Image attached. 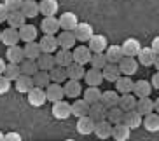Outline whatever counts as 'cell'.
<instances>
[{
  "mask_svg": "<svg viewBox=\"0 0 159 141\" xmlns=\"http://www.w3.org/2000/svg\"><path fill=\"white\" fill-rule=\"evenodd\" d=\"M117 68H119V71H121V75L124 77H133L138 71V63H136L135 58H122L121 61L117 63Z\"/></svg>",
  "mask_w": 159,
  "mask_h": 141,
  "instance_id": "cell-1",
  "label": "cell"
},
{
  "mask_svg": "<svg viewBox=\"0 0 159 141\" xmlns=\"http://www.w3.org/2000/svg\"><path fill=\"white\" fill-rule=\"evenodd\" d=\"M72 33H74V37L77 42H88L89 38L93 37V26L89 23H77V26H75L74 30H72Z\"/></svg>",
  "mask_w": 159,
  "mask_h": 141,
  "instance_id": "cell-2",
  "label": "cell"
},
{
  "mask_svg": "<svg viewBox=\"0 0 159 141\" xmlns=\"http://www.w3.org/2000/svg\"><path fill=\"white\" fill-rule=\"evenodd\" d=\"M140 49H142V44L138 38H126L121 44V51L126 58H136V54H138Z\"/></svg>",
  "mask_w": 159,
  "mask_h": 141,
  "instance_id": "cell-3",
  "label": "cell"
},
{
  "mask_svg": "<svg viewBox=\"0 0 159 141\" xmlns=\"http://www.w3.org/2000/svg\"><path fill=\"white\" fill-rule=\"evenodd\" d=\"M44 94H46V101H51V103H56V101H61L65 98L63 94V85L61 84H49L44 89Z\"/></svg>",
  "mask_w": 159,
  "mask_h": 141,
  "instance_id": "cell-4",
  "label": "cell"
},
{
  "mask_svg": "<svg viewBox=\"0 0 159 141\" xmlns=\"http://www.w3.org/2000/svg\"><path fill=\"white\" fill-rule=\"evenodd\" d=\"M52 117L58 118V120H66L68 117H72L70 103H66V101H63V99L52 103Z\"/></svg>",
  "mask_w": 159,
  "mask_h": 141,
  "instance_id": "cell-5",
  "label": "cell"
},
{
  "mask_svg": "<svg viewBox=\"0 0 159 141\" xmlns=\"http://www.w3.org/2000/svg\"><path fill=\"white\" fill-rule=\"evenodd\" d=\"M91 54H93V52L88 49V45H77V47H74V51H72V59H74V63L84 66L86 63H89Z\"/></svg>",
  "mask_w": 159,
  "mask_h": 141,
  "instance_id": "cell-6",
  "label": "cell"
},
{
  "mask_svg": "<svg viewBox=\"0 0 159 141\" xmlns=\"http://www.w3.org/2000/svg\"><path fill=\"white\" fill-rule=\"evenodd\" d=\"M150 92H152V87L147 80H136L133 82V89H131V94L135 96L136 99H142V98H149Z\"/></svg>",
  "mask_w": 159,
  "mask_h": 141,
  "instance_id": "cell-7",
  "label": "cell"
},
{
  "mask_svg": "<svg viewBox=\"0 0 159 141\" xmlns=\"http://www.w3.org/2000/svg\"><path fill=\"white\" fill-rule=\"evenodd\" d=\"M88 42H89L88 49L93 52V54H102V52H105V49H107V45H108L107 37H103V35H93Z\"/></svg>",
  "mask_w": 159,
  "mask_h": 141,
  "instance_id": "cell-8",
  "label": "cell"
},
{
  "mask_svg": "<svg viewBox=\"0 0 159 141\" xmlns=\"http://www.w3.org/2000/svg\"><path fill=\"white\" fill-rule=\"evenodd\" d=\"M77 23H79V19H77V16L74 14V12H63V14L58 18V24H60L61 30H65V32H72V30L77 26Z\"/></svg>",
  "mask_w": 159,
  "mask_h": 141,
  "instance_id": "cell-9",
  "label": "cell"
},
{
  "mask_svg": "<svg viewBox=\"0 0 159 141\" xmlns=\"http://www.w3.org/2000/svg\"><path fill=\"white\" fill-rule=\"evenodd\" d=\"M40 52L42 54H52L58 51V42H56V35H44L39 42Z\"/></svg>",
  "mask_w": 159,
  "mask_h": 141,
  "instance_id": "cell-10",
  "label": "cell"
},
{
  "mask_svg": "<svg viewBox=\"0 0 159 141\" xmlns=\"http://www.w3.org/2000/svg\"><path fill=\"white\" fill-rule=\"evenodd\" d=\"M122 124L133 131V129H138L142 126V115L136 110H131V112H124V117H122Z\"/></svg>",
  "mask_w": 159,
  "mask_h": 141,
  "instance_id": "cell-11",
  "label": "cell"
},
{
  "mask_svg": "<svg viewBox=\"0 0 159 141\" xmlns=\"http://www.w3.org/2000/svg\"><path fill=\"white\" fill-rule=\"evenodd\" d=\"M56 42H58V47H61V49H66V51H72L75 47V37H74V33L72 32H60L58 33V37H56Z\"/></svg>",
  "mask_w": 159,
  "mask_h": 141,
  "instance_id": "cell-12",
  "label": "cell"
},
{
  "mask_svg": "<svg viewBox=\"0 0 159 141\" xmlns=\"http://www.w3.org/2000/svg\"><path fill=\"white\" fill-rule=\"evenodd\" d=\"M18 35H19V40L25 42V44L35 42V38H37V28H35L33 24H26V23H25L21 28H18Z\"/></svg>",
  "mask_w": 159,
  "mask_h": 141,
  "instance_id": "cell-13",
  "label": "cell"
},
{
  "mask_svg": "<svg viewBox=\"0 0 159 141\" xmlns=\"http://www.w3.org/2000/svg\"><path fill=\"white\" fill-rule=\"evenodd\" d=\"M61 85H63V94H65L66 98L77 99V96L82 92V85H80V82H77V80H66V82H63Z\"/></svg>",
  "mask_w": 159,
  "mask_h": 141,
  "instance_id": "cell-14",
  "label": "cell"
},
{
  "mask_svg": "<svg viewBox=\"0 0 159 141\" xmlns=\"http://www.w3.org/2000/svg\"><path fill=\"white\" fill-rule=\"evenodd\" d=\"M103 56H105L107 63H110V65H117V63L124 58V54H122V51H121V45H107V49H105V52H103Z\"/></svg>",
  "mask_w": 159,
  "mask_h": 141,
  "instance_id": "cell-15",
  "label": "cell"
},
{
  "mask_svg": "<svg viewBox=\"0 0 159 141\" xmlns=\"http://www.w3.org/2000/svg\"><path fill=\"white\" fill-rule=\"evenodd\" d=\"M26 94H28V103L35 108L46 103V94H44V89H40V87H32Z\"/></svg>",
  "mask_w": 159,
  "mask_h": 141,
  "instance_id": "cell-16",
  "label": "cell"
},
{
  "mask_svg": "<svg viewBox=\"0 0 159 141\" xmlns=\"http://www.w3.org/2000/svg\"><path fill=\"white\" fill-rule=\"evenodd\" d=\"M5 59L12 65H19V63L25 59V54H23V47L19 45H11L7 47V51H5Z\"/></svg>",
  "mask_w": 159,
  "mask_h": 141,
  "instance_id": "cell-17",
  "label": "cell"
},
{
  "mask_svg": "<svg viewBox=\"0 0 159 141\" xmlns=\"http://www.w3.org/2000/svg\"><path fill=\"white\" fill-rule=\"evenodd\" d=\"M40 30L44 32V35H56V33L60 32L58 18H54V16L44 18V19H42V23H40Z\"/></svg>",
  "mask_w": 159,
  "mask_h": 141,
  "instance_id": "cell-18",
  "label": "cell"
},
{
  "mask_svg": "<svg viewBox=\"0 0 159 141\" xmlns=\"http://www.w3.org/2000/svg\"><path fill=\"white\" fill-rule=\"evenodd\" d=\"M93 132L100 139H108L112 136V124L107 122V120H100V122H94V129Z\"/></svg>",
  "mask_w": 159,
  "mask_h": 141,
  "instance_id": "cell-19",
  "label": "cell"
},
{
  "mask_svg": "<svg viewBox=\"0 0 159 141\" xmlns=\"http://www.w3.org/2000/svg\"><path fill=\"white\" fill-rule=\"evenodd\" d=\"M60 9V5H58V0H42V2H39V12L46 18L49 16H54Z\"/></svg>",
  "mask_w": 159,
  "mask_h": 141,
  "instance_id": "cell-20",
  "label": "cell"
},
{
  "mask_svg": "<svg viewBox=\"0 0 159 141\" xmlns=\"http://www.w3.org/2000/svg\"><path fill=\"white\" fill-rule=\"evenodd\" d=\"M157 56L159 54H154V52L150 51V47H142L140 51H138V54H136V58H138L136 63H140L143 66H152Z\"/></svg>",
  "mask_w": 159,
  "mask_h": 141,
  "instance_id": "cell-21",
  "label": "cell"
},
{
  "mask_svg": "<svg viewBox=\"0 0 159 141\" xmlns=\"http://www.w3.org/2000/svg\"><path fill=\"white\" fill-rule=\"evenodd\" d=\"M66 71V80H77V82H80V79H84V66L82 65H77V63H70V65L65 68Z\"/></svg>",
  "mask_w": 159,
  "mask_h": 141,
  "instance_id": "cell-22",
  "label": "cell"
},
{
  "mask_svg": "<svg viewBox=\"0 0 159 141\" xmlns=\"http://www.w3.org/2000/svg\"><path fill=\"white\" fill-rule=\"evenodd\" d=\"M0 42L5 44L7 47L18 45V44H19L18 30H14V28H5V30H2V37H0Z\"/></svg>",
  "mask_w": 159,
  "mask_h": 141,
  "instance_id": "cell-23",
  "label": "cell"
},
{
  "mask_svg": "<svg viewBox=\"0 0 159 141\" xmlns=\"http://www.w3.org/2000/svg\"><path fill=\"white\" fill-rule=\"evenodd\" d=\"M19 12L25 18H35L39 14V2H35V0H23V4L19 7Z\"/></svg>",
  "mask_w": 159,
  "mask_h": 141,
  "instance_id": "cell-24",
  "label": "cell"
},
{
  "mask_svg": "<svg viewBox=\"0 0 159 141\" xmlns=\"http://www.w3.org/2000/svg\"><path fill=\"white\" fill-rule=\"evenodd\" d=\"M119 98H121V94H117L116 91H105V92H102L100 103L108 110V108H114V106L119 105Z\"/></svg>",
  "mask_w": 159,
  "mask_h": 141,
  "instance_id": "cell-25",
  "label": "cell"
},
{
  "mask_svg": "<svg viewBox=\"0 0 159 141\" xmlns=\"http://www.w3.org/2000/svg\"><path fill=\"white\" fill-rule=\"evenodd\" d=\"M94 129V120L91 117H80L79 120H77V132L79 134H82V136H88V134H91Z\"/></svg>",
  "mask_w": 159,
  "mask_h": 141,
  "instance_id": "cell-26",
  "label": "cell"
},
{
  "mask_svg": "<svg viewBox=\"0 0 159 141\" xmlns=\"http://www.w3.org/2000/svg\"><path fill=\"white\" fill-rule=\"evenodd\" d=\"M135 110L140 113L142 117L149 115V113H154V101L150 98H142V99H136V106Z\"/></svg>",
  "mask_w": 159,
  "mask_h": 141,
  "instance_id": "cell-27",
  "label": "cell"
},
{
  "mask_svg": "<svg viewBox=\"0 0 159 141\" xmlns=\"http://www.w3.org/2000/svg\"><path fill=\"white\" fill-rule=\"evenodd\" d=\"M84 80H86V84H88L89 87H98V85H102V82H103L102 70H94V68L88 70L84 73Z\"/></svg>",
  "mask_w": 159,
  "mask_h": 141,
  "instance_id": "cell-28",
  "label": "cell"
},
{
  "mask_svg": "<svg viewBox=\"0 0 159 141\" xmlns=\"http://www.w3.org/2000/svg\"><path fill=\"white\" fill-rule=\"evenodd\" d=\"M52 58H54V65L61 66V68H66L70 63H74V59H72V51H66V49H60Z\"/></svg>",
  "mask_w": 159,
  "mask_h": 141,
  "instance_id": "cell-29",
  "label": "cell"
},
{
  "mask_svg": "<svg viewBox=\"0 0 159 141\" xmlns=\"http://www.w3.org/2000/svg\"><path fill=\"white\" fill-rule=\"evenodd\" d=\"M114 84H116V92L117 94H129L131 89H133V80H131V77L121 75Z\"/></svg>",
  "mask_w": 159,
  "mask_h": 141,
  "instance_id": "cell-30",
  "label": "cell"
},
{
  "mask_svg": "<svg viewBox=\"0 0 159 141\" xmlns=\"http://www.w3.org/2000/svg\"><path fill=\"white\" fill-rule=\"evenodd\" d=\"M131 136V131L128 129L124 124H116V126H112V136L114 141H128Z\"/></svg>",
  "mask_w": 159,
  "mask_h": 141,
  "instance_id": "cell-31",
  "label": "cell"
},
{
  "mask_svg": "<svg viewBox=\"0 0 159 141\" xmlns=\"http://www.w3.org/2000/svg\"><path fill=\"white\" fill-rule=\"evenodd\" d=\"M102 77H103V80H107V82H116V80L121 77V71H119L117 65L107 63V65L102 68Z\"/></svg>",
  "mask_w": 159,
  "mask_h": 141,
  "instance_id": "cell-32",
  "label": "cell"
},
{
  "mask_svg": "<svg viewBox=\"0 0 159 141\" xmlns=\"http://www.w3.org/2000/svg\"><path fill=\"white\" fill-rule=\"evenodd\" d=\"M142 126L149 132H157L159 131V115L157 113H149L142 117Z\"/></svg>",
  "mask_w": 159,
  "mask_h": 141,
  "instance_id": "cell-33",
  "label": "cell"
},
{
  "mask_svg": "<svg viewBox=\"0 0 159 141\" xmlns=\"http://www.w3.org/2000/svg\"><path fill=\"white\" fill-rule=\"evenodd\" d=\"M105 115H107V108L103 106L102 103H94L89 105V112L88 117H91L94 122H100V120H105Z\"/></svg>",
  "mask_w": 159,
  "mask_h": 141,
  "instance_id": "cell-34",
  "label": "cell"
},
{
  "mask_svg": "<svg viewBox=\"0 0 159 141\" xmlns=\"http://www.w3.org/2000/svg\"><path fill=\"white\" fill-rule=\"evenodd\" d=\"M70 112H72V115H75L77 118L86 117L88 112H89V105L86 103L84 99H75L74 103L70 105Z\"/></svg>",
  "mask_w": 159,
  "mask_h": 141,
  "instance_id": "cell-35",
  "label": "cell"
},
{
  "mask_svg": "<svg viewBox=\"0 0 159 141\" xmlns=\"http://www.w3.org/2000/svg\"><path fill=\"white\" fill-rule=\"evenodd\" d=\"M35 63H37V68L40 71H49L54 68V58H52V54H40V56L35 59Z\"/></svg>",
  "mask_w": 159,
  "mask_h": 141,
  "instance_id": "cell-36",
  "label": "cell"
},
{
  "mask_svg": "<svg viewBox=\"0 0 159 141\" xmlns=\"http://www.w3.org/2000/svg\"><path fill=\"white\" fill-rule=\"evenodd\" d=\"M14 87H16V91H18V92L26 94V92H28V91L33 87L32 77H28V75H19L18 79L14 80Z\"/></svg>",
  "mask_w": 159,
  "mask_h": 141,
  "instance_id": "cell-37",
  "label": "cell"
},
{
  "mask_svg": "<svg viewBox=\"0 0 159 141\" xmlns=\"http://www.w3.org/2000/svg\"><path fill=\"white\" fill-rule=\"evenodd\" d=\"M122 112H131V110H135L136 106V98L133 94H121V98H119V105H117Z\"/></svg>",
  "mask_w": 159,
  "mask_h": 141,
  "instance_id": "cell-38",
  "label": "cell"
},
{
  "mask_svg": "<svg viewBox=\"0 0 159 141\" xmlns=\"http://www.w3.org/2000/svg\"><path fill=\"white\" fill-rule=\"evenodd\" d=\"M23 54H25V59H30V61H35L42 52H40V47H39V44L35 42H28L25 44L23 47Z\"/></svg>",
  "mask_w": 159,
  "mask_h": 141,
  "instance_id": "cell-39",
  "label": "cell"
},
{
  "mask_svg": "<svg viewBox=\"0 0 159 141\" xmlns=\"http://www.w3.org/2000/svg\"><path fill=\"white\" fill-rule=\"evenodd\" d=\"M7 23H9V28H21L25 23H26V18H25L19 11H14V12H9V16H7V19H5Z\"/></svg>",
  "mask_w": 159,
  "mask_h": 141,
  "instance_id": "cell-40",
  "label": "cell"
},
{
  "mask_svg": "<svg viewBox=\"0 0 159 141\" xmlns=\"http://www.w3.org/2000/svg\"><path fill=\"white\" fill-rule=\"evenodd\" d=\"M33 87H40V89H46L47 85L51 84V79H49V71H40L39 70L35 75L32 77Z\"/></svg>",
  "mask_w": 159,
  "mask_h": 141,
  "instance_id": "cell-41",
  "label": "cell"
},
{
  "mask_svg": "<svg viewBox=\"0 0 159 141\" xmlns=\"http://www.w3.org/2000/svg\"><path fill=\"white\" fill-rule=\"evenodd\" d=\"M122 117H124V112H122L119 106H114V108H108L107 110L105 120L110 122L112 126H116V124H122Z\"/></svg>",
  "mask_w": 159,
  "mask_h": 141,
  "instance_id": "cell-42",
  "label": "cell"
},
{
  "mask_svg": "<svg viewBox=\"0 0 159 141\" xmlns=\"http://www.w3.org/2000/svg\"><path fill=\"white\" fill-rule=\"evenodd\" d=\"M100 99H102V91H100V87H88L84 91V101L88 105L100 103Z\"/></svg>",
  "mask_w": 159,
  "mask_h": 141,
  "instance_id": "cell-43",
  "label": "cell"
},
{
  "mask_svg": "<svg viewBox=\"0 0 159 141\" xmlns=\"http://www.w3.org/2000/svg\"><path fill=\"white\" fill-rule=\"evenodd\" d=\"M49 79L52 84H63L66 82V71L61 66H54L52 70H49Z\"/></svg>",
  "mask_w": 159,
  "mask_h": 141,
  "instance_id": "cell-44",
  "label": "cell"
},
{
  "mask_svg": "<svg viewBox=\"0 0 159 141\" xmlns=\"http://www.w3.org/2000/svg\"><path fill=\"white\" fill-rule=\"evenodd\" d=\"M19 71H21V75L33 77V75L39 71L37 63H35V61H30V59H23V61L19 63Z\"/></svg>",
  "mask_w": 159,
  "mask_h": 141,
  "instance_id": "cell-45",
  "label": "cell"
},
{
  "mask_svg": "<svg viewBox=\"0 0 159 141\" xmlns=\"http://www.w3.org/2000/svg\"><path fill=\"white\" fill-rule=\"evenodd\" d=\"M2 75L5 77V79L9 80V82H14L16 79H18L19 75H21V71H19V65H12V63H7L4 68V73Z\"/></svg>",
  "mask_w": 159,
  "mask_h": 141,
  "instance_id": "cell-46",
  "label": "cell"
},
{
  "mask_svg": "<svg viewBox=\"0 0 159 141\" xmlns=\"http://www.w3.org/2000/svg\"><path fill=\"white\" fill-rule=\"evenodd\" d=\"M89 63H91V68H94V70H102L103 66L107 65V59H105V56H103V52L102 54H91Z\"/></svg>",
  "mask_w": 159,
  "mask_h": 141,
  "instance_id": "cell-47",
  "label": "cell"
},
{
  "mask_svg": "<svg viewBox=\"0 0 159 141\" xmlns=\"http://www.w3.org/2000/svg\"><path fill=\"white\" fill-rule=\"evenodd\" d=\"M21 4H23V0H4L5 9L9 11V12H14V11H19Z\"/></svg>",
  "mask_w": 159,
  "mask_h": 141,
  "instance_id": "cell-48",
  "label": "cell"
},
{
  "mask_svg": "<svg viewBox=\"0 0 159 141\" xmlns=\"http://www.w3.org/2000/svg\"><path fill=\"white\" fill-rule=\"evenodd\" d=\"M11 89V82L4 75H0V94H7Z\"/></svg>",
  "mask_w": 159,
  "mask_h": 141,
  "instance_id": "cell-49",
  "label": "cell"
},
{
  "mask_svg": "<svg viewBox=\"0 0 159 141\" xmlns=\"http://www.w3.org/2000/svg\"><path fill=\"white\" fill-rule=\"evenodd\" d=\"M4 141H21V136H19V132L11 131L7 134H4Z\"/></svg>",
  "mask_w": 159,
  "mask_h": 141,
  "instance_id": "cell-50",
  "label": "cell"
},
{
  "mask_svg": "<svg viewBox=\"0 0 159 141\" xmlns=\"http://www.w3.org/2000/svg\"><path fill=\"white\" fill-rule=\"evenodd\" d=\"M7 16H9V11L5 9V5H4V4H0V23H5Z\"/></svg>",
  "mask_w": 159,
  "mask_h": 141,
  "instance_id": "cell-51",
  "label": "cell"
},
{
  "mask_svg": "<svg viewBox=\"0 0 159 141\" xmlns=\"http://www.w3.org/2000/svg\"><path fill=\"white\" fill-rule=\"evenodd\" d=\"M150 87L152 89H159V73L156 71L154 75H152V80H150Z\"/></svg>",
  "mask_w": 159,
  "mask_h": 141,
  "instance_id": "cell-52",
  "label": "cell"
},
{
  "mask_svg": "<svg viewBox=\"0 0 159 141\" xmlns=\"http://www.w3.org/2000/svg\"><path fill=\"white\" fill-rule=\"evenodd\" d=\"M150 51L154 52V54H159V37H154L152 45H150Z\"/></svg>",
  "mask_w": 159,
  "mask_h": 141,
  "instance_id": "cell-53",
  "label": "cell"
},
{
  "mask_svg": "<svg viewBox=\"0 0 159 141\" xmlns=\"http://www.w3.org/2000/svg\"><path fill=\"white\" fill-rule=\"evenodd\" d=\"M4 68H5V61L2 59V58H0V75L4 73Z\"/></svg>",
  "mask_w": 159,
  "mask_h": 141,
  "instance_id": "cell-54",
  "label": "cell"
},
{
  "mask_svg": "<svg viewBox=\"0 0 159 141\" xmlns=\"http://www.w3.org/2000/svg\"><path fill=\"white\" fill-rule=\"evenodd\" d=\"M0 141H4V132H0Z\"/></svg>",
  "mask_w": 159,
  "mask_h": 141,
  "instance_id": "cell-55",
  "label": "cell"
},
{
  "mask_svg": "<svg viewBox=\"0 0 159 141\" xmlns=\"http://www.w3.org/2000/svg\"><path fill=\"white\" fill-rule=\"evenodd\" d=\"M65 141H75V139H65Z\"/></svg>",
  "mask_w": 159,
  "mask_h": 141,
  "instance_id": "cell-56",
  "label": "cell"
},
{
  "mask_svg": "<svg viewBox=\"0 0 159 141\" xmlns=\"http://www.w3.org/2000/svg\"><path fill=\"white\" fill-rule=\"evenodd\" d=\"M0 37H2V30H0Z\"/></svg>",
  "mask_w": 159,
  "mask_h": 141,
  "instance_id": "cell-57",
  "label": "cell"
}]
</instances>
